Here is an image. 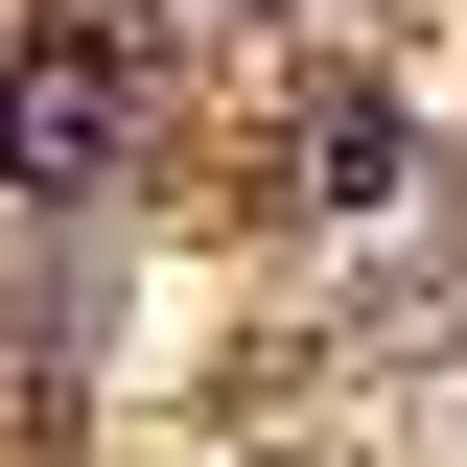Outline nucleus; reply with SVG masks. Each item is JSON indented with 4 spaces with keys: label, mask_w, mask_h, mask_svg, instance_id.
<instances>
[{
    "label": "nucleus",
    "mask_w": 467,
    "mask_h": 467,
    "mask_svg": "<svg viewBox=\"0 0 467 467\" xmlns=\"http://www.w3.org/2000/svg\"><path fill=\"white\" fill-rule=\"evenodd\" d=\"M117 164H140V70H117L94 24H24V47H0V187H24V211H94Z\"/></svg>",
    "instance_id": "obj_1"
},
{
    "label": "nucleus",
    "mask_w": 467,
    "mask_h": 467,
    "mask_svg": "<svg viewBox=\"0 0 467 467\" xmlns=\"http://www.w3.org/2000/svg\"><path fill=\"white\" fill-rule=\"evenodd\" d=\"M374 187H398V94H327L304 117V211H374Z\"/></svg>",
    "instance_id": "obj_2"
}]
</instances>
